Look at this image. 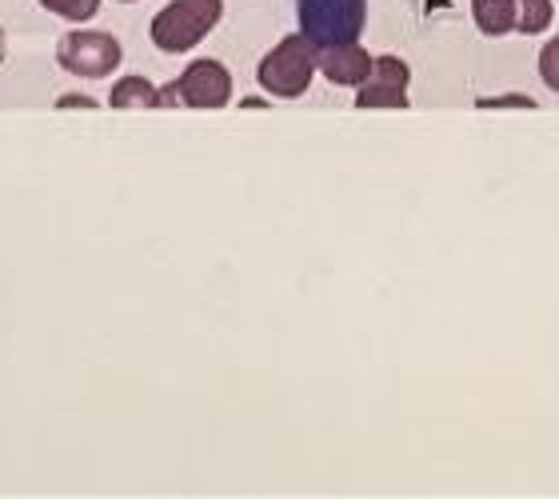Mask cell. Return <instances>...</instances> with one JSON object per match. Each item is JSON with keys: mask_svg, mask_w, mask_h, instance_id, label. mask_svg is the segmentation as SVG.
<instances>
[{"mask_svg": "<svg viewBox=\"0 0 559 499\" xmlns=\"http://www.w3.org/2000/svg\"><path fill=\"white\" fill-rule=\"evenodd\" d=\"M221 16L224 0H168L152 16L148 36L160 52H188V48H197L221 24Z\"/></svg>", "mask_w": 559, "mask_h": 499, "instance_id": "obj_1", "label": "cell"}, {"mask_svg": "<svg viewBox=\"0 0 559 499\" xmlns=\"http://www.w3.org/2000/svg\"><path fill=\"white\" fill-rule=\"evenodd\" d=\"M316 69H320L316 64V45L304 33H292L272 48L269 57L260 60L257 81L276 100H296V96H304L312 88Z\"/></svg>", "mask_w": 559, "mask_h": 499, "instance_id": "obj_2", "label": "cell"}, {"mask_svg": "<svg viewBox=\"0 0 559 499\" xmlns=\"http://www.w3.org/2000/svg\"><path fill=\"white\" fill-rule=\"evenodd\" d=\"M296 16H300V33L316 48L352 45L364 33L368 0H296Z\"/></svg>", "mask_w": 559, "mask_h": 499, "instance_id": "obj_3", "label": "cell"}, {"mask_svg": "<svg viewBox=\"0 0 559 499\" xmlns=\"http://www.w3.org/2000/svg\"><path fill=\"white\" fill-rule=\"evenodd\" d=\"M233 105V72L221 60H192L168 88H160V108H228Z\"/></svg>", "mask_w": 559, "mask_h": 499, "instance_id": "obj_4", "label": "cell"}, {"mask_svg": "<svg viewBox=\"0 0 559 499\" xmlns=\"http://www.w3.org/2000/svg\"><path fill=\"white\" fill-rule=\"evenodd\" d=\"M124 60V48L112 33H96V28H76V33L60 36L57 45V64L72 76H88V81H100V76H112Z\"/></svg>", "mask_w": 559, "mask_h": 499, "instance_id": "obj_5", "label": "cell"}, {"mask_svg": "<svg viewBox=\"0 0 559 499\" xmlns=\"http://www.w3.org/2000/svg\"><path fill=\"white\" fill-rule=\"evenodd\" d=\"M408 84H412L408 60L376 57L368 81L356 88V108H396V112H404L408 108Z\"/></svg>", "mask_w": 559, "mask_h": 499, "instance_id": "obj_6", "label": "cell"}, {"mask_svg": "<svg viewBox=\"0 0 559 499\" xmlns=\"http://www.w3.org/2000/svg\"><path fill=\"white\" fill-rule=\"evenodd\" d=\"M372 60L376 57H368V48H360L356 40L352 45L316 48V64L336 88H360L368 81V72H372Z\"/></svg>", "mask_w": 559, "mask_h": 499, "instance_id": "obj_7", "label": "cell"}, {"mask_svg": "<svg viewBox=\"0 0 559 499\" xmlns=\"http://www.w3.org/2000/svg\"><path fill=\"white\" fill-rule=\"evenodd\" d=\"M472 16L484 36H508L520 28V9L515 0H472Z\"/></svg>", "mask_w": 559, "mask_h": 499, "instance_id": "obj_8", "label": "cell"}, {"mask_svg": "<svg viewBox=\"0 0 559 499\" xmlns=\"http://www.w3.org/2000/svg\"><path fill=\"white\" fill-rule=\"evenodd\" d=\"M108 105L120 108V112H148V108H160V88H152V81L144 76H124V81L112 84V93H108Z\"/></svg>", "mask_w": 559, "mask_h": 499, "instance_id": "obj_9", "label": "cell"}, {"mask_svg": "<svg viewBox=\"0 0 559 499\" xmlns=\"http://www.w3.org/2000/svg\"><path fill=\"white\" fill-rule=\"evenodd\" d=\"M515 9H520V28H515V33H524V36L548 33L551 16H556L551 0H515Z\"/></svg>", "mask_w": 559, "mask_h": 499, "instance_id": "obj_10", "label": "cell"}, {"mask_svg": "<svg viewBox=\"0 0 559 499\" xmlns=\"http://www.w3.org/2000/svg\"><path fill=\"white\" fill-rule=\"evenodd\" d=\"M40 9H48L52 16H60V21L84 24L100 12V0H40Z\"/></svg>", "mask_w": 559, "mask_h": 499, "instance_id": "obj_11", "label": "cell"}, {"mask_svg": "<svg viewBox=\"0 0 559 499\" xmlns=\"http://www.w3.org/2000/svg\"><path fill=\"white\" fill-rule=\"evenodd\" d=\"M539 76L551 93H559V36H551L548 45L539 48Z\"/></svg>", "mask_w": 559, "mask_h": 499, "instance_id": "obj_12", "label": "cell"}, {"mask_svg": "<svg viewBox=\"0 0 559 499\" xmlns=\"http://www.w3.org/2000/svg\"><path fill=\"white\" fill-rule=\"evenodd\" d=\"M536 108V100H532V96H484V100H479V108Z\"/></svg>", "mask_w": 559, "mask_h": 499, "instance_id": "obj_13", "label": "cell"}, {"mask_svg": "<svg viewBox=\"0 0 559 499\" xmlns=\"http://www.w3.org/2000/svg\"><path fill=\"white\" fill-rule=\"evenodd\" d=\"M57 105L60 108H72V105H76V108H96V100H93V96H60Z\"/></svg>", "mask_w": 559, "mask_h": 499, "instance_id": "obj_14", "label": "cell"}, {"mask_svg": "<svg viewBox=\"0 0 559 499\" xmlns=\"http://www.w3.org/2000/svg\"><path fill=\"white\" fill-rule=\"evenodd\" d=\"M4 52H9V40H4V28H0V64H4Z\"/></svg>", "mask_w": 559, "mask_h": 499, "instance_id": "obj_15", "label": "cell"}, {"mask_svg": "<svg viewBox=\"0 0 559 499\" xmlns=\"http://www.w3.org/2000/svg\"><path fill=\"white\" fill-rule=\"evenodd\" d=\"M120 4H132V0H120Z\"/></svg>", "mask_w": 559, "mask_h": 499, "instance_id": "obj_16", "label": "cell"}]
</instances>
